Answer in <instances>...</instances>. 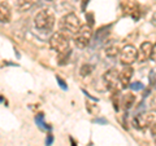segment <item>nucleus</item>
Instances as JSON below:
<instances>
[{
    "label": "nucleus",
    "mask_w": 156,
    "mask_h": 146,
    "mask_svg": "<svg viewBox=\"0 0 156 146\" xmlns=\"http://www.w3.org/2000/svg\"><path fill=\"white\" fill-rule=\"evenodd\" d=\"M81 22L74 13H68L58 21V32L62 34L65 38L70 39L77 35L81 28Z\"/></svg>",
    "instance_id": "nucleus-1"
},
{
    "label": "nucleus",
    "mask_w": 156,
    "mask_h": 146,
    "mask_svg": "<svg viewBox=\"0 0 156 146\" xmlns=\"http://www.w3.org/2000/svg\"><path fill=\"white\" fill-rule=\"evenodd\" d=\"M34 25L38 30H47L50 31L55 25V16L51 9H42L34 17Z\"/></svg>",
    "instance_id": "nucleus-2"
},
{
    "label": "nucleus",
    "mask_w": 156,
    "mask_h": 146,
    "mask_svg": "<svg viewBox=\"0 0 156 146\" xmlns=\"http://www.w3.org/2000/svg\"><path fill=\"white\" fill-rule=\"evenodd\" d=\"M50 47L55 52H57L60 56L66 55L70 51V44H69V39L65 38L60 32H55L50 39Z\"/></svg>",
    "instance_id": "nucleus-3"
},
{
    "label": "nucleus",
    "mask_w": 156,
    "mask_h": 146,
    "mask_svg": "<svg viewBox=\"0 0 156 146\" xmlns=\"http://www.w3.org/2000/svg\"><path fill=\"white\" fill-rule=\"evenodd\" d=\"M104 81L107 84V88L111 89L112 92H119L120 89H124L122 81L120 78V72L116 69H111L104 74Z\"/></svg>",
    "instance_id": "nucleus-4"
},
{
    "label": "nucleus",
    "mask_w": 156,
    "mask_h": 146,
    "mask_svg": "<svg viewBox=\"0 0 156 146\" xmlns=\"http://www.w3.org/2000/svg\"><path fill=\"white\" fill-rule=\"evenodd\" d=\"M91 36H92V28L91 26L89 25H82L80 31L77 32V35L73 38V40H74L77 48H80V49H83L89 45V43L91 40Z\"/></svg>",
    "instance_id": "nucleus-5"
},
{
    "label": "nucleus",
    "mask_w": 156,
    "mask_h": 146,
    "mask_svg": "<svg viewBox=\"0 0 156 146\" xmlns=\"http://www.w3.org/2000/svg\"><path fill=\"white\" fill-rule=\"evenodd\" d=\"M120 61L124 66H131V64L138 60V51L134 45H130V44H126L121 48L120 51Z\"/></svg>",
    "instance_id": "nucleus-6"
},
{
    "label": "nucleus",
    "mask_w": 156,
    "mask_h": 146,
    "mask_svg": "<svg viewBox=\"0 0 156 146\" xmlns=\"http://www.w3.org/2000/svg\"><path fill=\"white\" fill-rule=\"evenodd\" d=\"M155 123V115L151 113H144L134 116L133 125L135 129H144L147 127H151Z\"/></svg>",
    "instance_id": "nucleus-7"
},
{
    "label": "nucleus",
    "mask_w": 156,
    "mask_h": 146,
    "mask_svg": "<svg viewBox=\"0 0 156 146\" xmlns=\"http://www.w3.org/2000/svg\"><path fill=\"white\" fill-rule=\"evenodd\" d=\"M121 8H122V11L126 16L133 17L134 19H138L140 17V14H142L140 13L139 4L134 2V0H125V2H122V4H121Z\"/></svg>",
    "instance_id": "nucleus-8"
},
{
    "label": "nucleus",
    "mask_w": 156,
    "mask_h": 146,
    "mask_svg": "<svg viewBox=\"0 0 156 146\" xmlns=\"http://www.w3.org/2000/svg\"><path fill=\"white\" fill-rule=\"evenodd\" d=\"M152 51H154V44L150 41H144L140 44V48L138 49V62H146L152 57Z\"/></svg>",
    "instance_id": "nucleus-9"
},
{
    "label": "nucleus",
    "mask_w": 156,
    "mask_h": 146,
    "mask_svg": "<svg viewBox=\"0 0 156 146\" xmlns=\"http://www.w3.org/2000/svg\"><path fill=\"white\" fill-rule=\"evenodd\" d=\"M131 76H133V67L131 66H124V69L120 72V78H121V81H122L124 88L129 87Z\"/></svg>",
    "instance_id": "nucleus-10"
},
{
    "label": "nucleus",
    "mask_w": 156,
    "mask_h": 146,
    "mask_svg": "<svg viewBox=\"0 0 156 146\" xmlns=\"http://www.w3.org/2000/svg\"><path fill=\"white\" fill-rule=\"evenodd\" d=\"M0 19L3 23H8L11 21V11L4 2H2V4H0Z\"/></svg>",
    "instance_id": "nucleus-11"
},
{
    "label": "nucleus",
    "mask_w": 156,
    "mask_h": 146,
    "mask_svg": "<svg viewBox=\"0 0 156 146\" xmlns=\"http://www.w3.org/2000/svg\"><path fill=\"white\" fill-rule=\"evenodd\" d=\"M34 4H35V0H17V9L20 12H25L30 9Z\"/></svg>",
    "instance_id": "nucleus-12"
},
{
    "label": "nucleus",
    "mask_w": 156,
    "mask_h": 146,
    "mask_svg": "<svg viewBox=\"0 0 156 146\" xmlns=\"http://www.w3.org/2000/svg\"><path fill=\"white\" fill-rule=\"evenodd\" d=\"M105 52H107V56H109V57H115V56H117V55H120V49H119V48H117L116 45L107 48Z\"/></svg>",
    "instance_id": "nucleus-13"
},
{
    "label": "nucleus",
    "mask_w": 156,
    "mask_h": 146,
    "mask_svg": "<svg viewBox=\"0 0 156 146\" xmlns=\"http://www.w3.org/2000/svg\"><path fill=\"white\" fill-rule=\"evenodd\" d=\"M133 102H134V96H126V97H125V102H124L125 108H126V109H129Z\"/></svg>",
    "instance_id": "nucleus-14"
},
{
    "label": "nucleus",
    "mask_w": 156,
    "mask_h": 146,
    "mask_svg": "<svg viewBox=\"0 0 156 146\" xmlns=\"http://www.w3.org/2000/svg\"><path fill=\"white\" fill-rule=\"evenodd\" d=\"M91 66H89V65H83L82 66V69H81V75L82 76H86V75H89L90 72H91Z\"/></svg>",
    "instance_id": "nucleus-15"
},
{
    "label": "nucleus",
    "mask_w": 156,
    "mask_h": 146,
    "mask_svg": "<svg viewBox=\"0 0 156 146\" xmlns=\"http://www.w3.org/2000/svg\"><path fill=\"white\" fill-rule=\"evenodd\" d=\"M151 60L156 64V44H154V51H152V57H151Z\"/></svg>",
    "instance_id": "nucleus-16"
},
{
    "label": "nucleus",
    "mask_w": 156,
    "mask_h": 146,
    "mask_svg": "<svg viewBox=\"0 0 156 146\" xmlns=\"http://www.w3.org/2000/svg\"><path fill=\"white\" fill-rule=\"evenodd\" d=\"M151 133H152L154 136H156V123H154L152 125H151Z\"/></svg>",
    "instance_id": "nucleus-17"
},
{
    "label": "nucleus",
    "mask_w": 156,
    "mask_h": 146,
    "mask_svg": "<svg viewBox=\"0 0 156 146\" xmlns=\"http://www.w3.org/2000/svg\"><path fill=\"white\" fill-rule=\"evenodd\" d=\"M133 88H135V89H138V88H140L142 85H139V83H134V85H131Z\"/></svg>",
    "instance_id": "nucleus-18"
},
{
    "label": "nucleus",
    "mask_w": 156,
    "mask_h": 146,
    "mask_svg": "<svg viewBox=\"0 0 156 146\" xmlns=\"http://www.w3.org/2000/svg\"><path fill=\"white\" fill-rule=\"evenodd\" d=\"M152 23H154V25H156V12L154 13V16H152Z\"/></svg>",
    "instance_id": "nucleus-19"
},
{
    "label": "nucleus",
    "mask_w": 156,
    "mask_h": 146,
    "mask_svg": "<svg viewBox=\"0 0 156 146\" xmlns=\"http://www.w3.org/2000/svg\"><path fill=\"white\" fill-rule=\"evenodd\" d=\"M155 144H156V141H155Z\"/></svg>",
    "instance_id": "nucleus-20"
}]
</instances>
